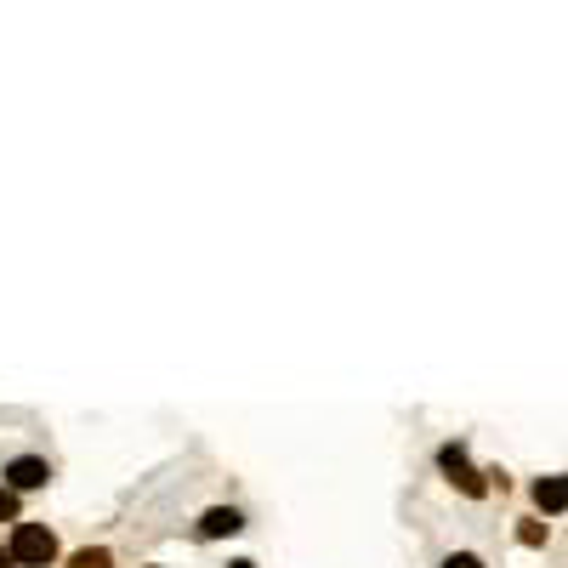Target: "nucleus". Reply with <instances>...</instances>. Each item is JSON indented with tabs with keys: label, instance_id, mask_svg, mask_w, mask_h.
<instances>
[{
	"label": "nucleus",
	"instance_id": "f03ea898",
	"mask_svg": "<svg viewBox=\"0 0 568 568\" xmlns=\"http://www.w3.org/2000/svg\"><path fill=\"white\" fill-rule=\"evenodd\" d=\"M438 466H444V472H449V483H455L461 495H472V500H478L483 489H489V483H483L478 472H472V461H466V449H461V444H449L444 455H438Z\"/></svg>",
	"mask_w": 568,
	"mask_h": 568
},
{
	"label": "nucleus",
	"instance_id": "7ed1b4c3",
	"mask_svg": "<svg viewBox=\"0 0 568 568\" xmlns=\"http://www.w3.org/2000/svg\"><path fill=\"white\" fill-rule=\"evenodd\" d=\"M52 483V466L40 461V455H18V461L6 466V489L12 495H23V489H46Z\"/></svg>",
	"mask_w": 568,
	"mask_h": 568
},
{
	"label": "nucleus",
	"instance_id": "9b49d317",
	"mask_svg": "<svg viewBox=\"0 0 568 568\" xmlns=\"http://www.w3.org/2000/svg\"><path fill=\"white\" fill-rule=\"evenodd\" d=\"M228 568H256V563H228Z\"/></svg>",
	"mask_w": 568,
	"mask_h": 568
},
{
	"label": "nucleus",
	"instance_id": "1a4fd4ad",
	"mask_svg": "<svg viewBox=\"0 0 568 568\" xmlns=\"http://www.w3.org/2000/svg\"><path fill=\"white\" fill-rule=\"evenodd\" d=\"M444 568H483V557H472V551H461V557H449Z\"/></svg>",
	"mask_w": 568,
	"mask_h": 568
},
{
	"label": "nucleus",
	"instance_id": "6e6552de",
	"mask_svg": "<svg viewBox=\"0 0 568 568\" xmlns=\"http://www.w3.org/2000/svg\"><path fill=\"white\" fill-rule=\"evenodd\" d=\"M12 517H18V495H12V489H0V523H12Z\"/></svg>",
	"mask_w": 568,
	"mask_h": 568
},
{
	"label": "nucleus",
	"instance_id": "0eeeda50",
	"mask_svg": "<svg viewBox=\"0 0 568 568\" xmlns=\"http://www.w3.org/2000/svg\"><path fill=\"white\" fill-rule=\"evenodd\" d=\"M517 540H523V546H546V529H540V523H523V529H517Z\"/></svg>",
	"mask_w": 568,
	"mask_h": 568
},
{
	"label": "nucleus",
	"instance_id": "f257e3e1",
	"mask_svg": "<svg viewBox=\"0 0 568 568\" xmlns=\"http://www.w3.org/2000/svg\"><path fill=\"white\" fill-rule=\"evenodd\" d=\"M6 551H12V563L18 568H52L57 563V534L46 529V523H18Z\"/></svg>",
	"mask_w": 568,
	"mask_h": 568
},
{
	"label": "nucleus",
	"instance_id": "9d476101",
	"mask_svg": "<svg viewBox=\"0 0 568 568\" xmlns=\"http://www.w3.org/2000/svg\"><path fill=\"white\" fill-rule=\"evenodd\" d=\"M0 568H18V563H12V551H6V546H0Z\"/></svg>",
	"mask_w": 568,
	"mask_h": 568
},
{
	"label": "nucleus",
	"instance_id": "423d86ee",
	"mask_svg": "<svg viewBox=\"0 0 568 568\" xmlns=\"http://www.w3.org/2000/svg\"><path fill=\"white\" fill-rule=\"evenodd\" d=\"M69 568H114V557H108V546H86L69 557Z\"/></svg>",
	"mask_w": 568,
	"mask_h": 568
},
{
	"label": "nucleus",
	"instance_id": "20e7f679",
	"mask_svg": "<svg viewBox=\"0 0 568 568\" xmlns=\"http://www.w3.org/2000/svg\"><path fill=\"white\" fill-rule=\"evenodd\" d=\"M245 529V517L233 512V506H211V512L199 517V534H205V540H222V534H239Z\"/></svg>",
	"mask_w": 568,
	"mask_h": 568
},
{
	"label": "nucleus",
	"instance_id": "39448f33",
	"mask_svg": "<svg viewBox=\"0 0 568 568\" xmlns=\"http://www.w3.org/2000/svg\"><path fill=\"white\" fill-rule=\"evenodd\" d=\"M534 506H540V512H563V478H540L534 483Z\"/></svg>",
	"mask_w": 568,
	"mask_h": 568
}]
</instances>
